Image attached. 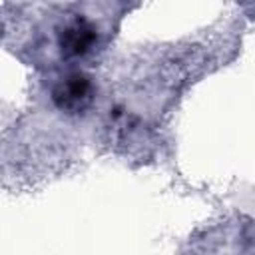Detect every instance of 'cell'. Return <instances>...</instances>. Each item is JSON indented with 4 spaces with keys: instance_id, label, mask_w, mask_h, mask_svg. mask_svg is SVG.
<instances>
[{
    "instance_id": "7a4b0ae2",
    "label": "cell",
    "mask_w": 255,
    "mask_h": 255,
    "mask_svg": "<svg viewBox=\"0 0 255 255\" xmlns=\"http://www.w3.org/2000/svg\"><path fill=\"white\" fill-rule=\"evenodd\" d=\"M96 40H98L96 28L82 18H76L74 22L66 24L58 36L60 50L68 58H78V56L88 54L94 48Z\"/></svg>"
},
{
    "instance_id": "6da1fadb",
    "label": "cell",
    "mask_w": 255,
    "mask_h": 255,
    "mask_svg": "<svg viewBox=\"0 0 255 255\" xmlns=\"http://www.w3.org/2000/svg\"><path fill=\"white\" fill-rule=\"evenodd\" d=\"M92 82L86 74H70L66 78H62L54 92H52V98L56 102V106L60 110H66V112H80L84 110L90 102H92Z\"/></svg>"
}]
</instances>
